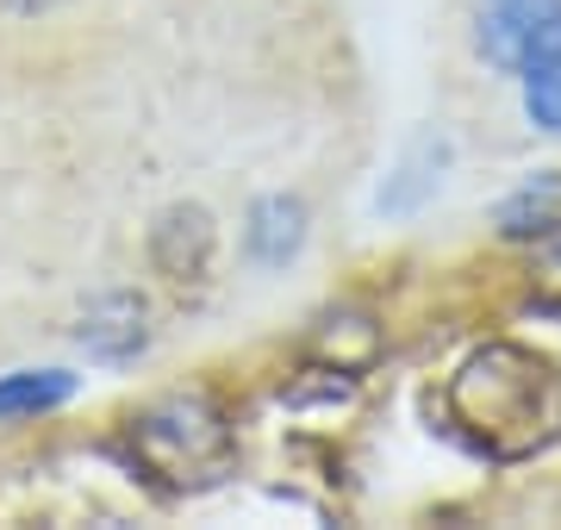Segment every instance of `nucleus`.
I'll list each match as a JSON object with an SVG mask.
<instances>
[{"mask_svg":"<svg viewBox=\"0 0 561 530\" xmlns=\"http://www.w3.org/2000/svg\"><path fill=\"white\" fill-rule=\"evenodd\" d=\"M76 393V381L62 368H20L0 381V418H32V412H50Z\"/></svg>","mask_w":561,"mask_h":530,"instance_id":"9","label":"nucleus"},{"mask_svg":"<svg viewBox=\"0 0 561 530\" xmlns=\"http://www.w3.org/2000/svg\"><path fill=\"white\" fill-rule=\"evenodd\" d=\"M561 224V175H530L524 187H512L500 206H493V231L505 244H537Z\"/></svg>","mask_w":561,"mask_h":530,"instance_id":"8","label":"nucleus"},{"mask_svg":"<svg viewBox=\"0 0 561 530\" xmlns=\"http://www.w3.org/2000/svg\"><path fill=\"white\" fill-rule=\"evenodd\" d=\"M125 449L150 487L206 493L238 474V425L206 393H169L125 425Z\"/></svg>","mask_w":561,"mask_h":530,"instance_id":"2","label":"nucleus"},{"mask_svg":"<svg viewBox=\"0 0 561 530\" xmlns=\"http://www.w3.org/2000/svg\"><path fill=\"white\" fill-rule=\"evenodd\" d=\"M243 250H250L256 268H287L306 250V200H294V194L256 200L250 224H243Z\"/></svg>","mask_w":561,"mask_h":530,"instance_id":"7","label":"nucleus"},{"mask_svg":"<svg viewBox=\"0 0 561 530\" xmlns=\"http://www.w3.org/2000/svg\"><path fill=\"white\" fill-rule=\"evenodd\" d=\"M481 57L500 76H530L549 57H561V0H481L474 13Z\"/></svg>","mask_w":561,"mask_h":530,"instance_id":"3","label":"nucleus"},{"mask_svg":"<svg viewBox=\"0 0 561 530\" xmlns=\"http://www.w3.org/2000/svg\"><path fill=\"white\" fill-rule=\"evenodd\" d=\"M213 250H219V231H213L206 206H169L150 224V263L169 287H201L213 268Z\"/></svg>","mask_w":561,"mask_h":530,"instance_id":"5","label":"nucleus"},{"mask_svg":"<svg viewBox=\"0 0 561 530\" xmlns=\"http://www.w3.org/2000/svg\"><path fill=\"white\" fill-rule=\"evenodd\" d=\"M443 412L481 456L524 462L561 437V375L524 344H481L449 375Z\"/></svg>","mask_w":561,"mask_h":530,"instance_id":"1","label":"nucleus"},{"mask_svg":"<svg viewBox=\"0 0 561 530\" xmlns=\"http://www.w3.org/2000/svg\"><path fill=\"white\" fill-rule=\"evenodd\" d=\"M76 344L94 356V362H131L144 344H150V312H144L138 293H101L94 307L81 312Z\"/></svg>","mask_w":561,"mask_h":530,"instance_id":"6","label":"nucleus"},{"mask_svg":"<svg viewBox=\"0 0 561 530\" xmlns=\"http://www.w3.org/2000/svg\"><path fill=\"white\" fill-rule=\"evenodd\" d=\"M530 293L542 312H561V224L530 244Z\"/></svg>","mask_w":561,"mask_h":530,"instance_id":"11","label":"nucleus"},{"mask_svg":"<svg viewBox=\"0 0 561 530\" xmlns=\"http://www.w3.org/2000/svg\"><path fill=\"white\" fill-rule=\"evenodd\" d=\"M524 113L537 131H556L561 138V57H549L542 69L524 76Z\"/></svg>","mask_w":561,"mask_h":530,"instance_id":"10","label":"nucleus"},{"mask_svg":"<svg viewBox=\"0 0 561 530\" xmlns=\"http://www.w3.org/2000/svg\"><path fill=\"white\" fill-rule=\"evenodd\" d=\"M13 13H50V7H62V0H7Z\"/></svg>","mask_w":561,"mask_h":530,"instance_id":"12","label":"nucleus"},{"mask_svg":"<svg viewBox=\"0 0 561 530\" xmlns=\"http://www.w3.org/2000/svg\"><path fill=\"white\" fill-rule=\"evenodd\" d=\"M449 163H456V143L443 138V131H419V138L393 157L387 182L375 187V212H381V219H412V212H424V206L437 200Z\"/></svg>","mask_w":561,"mask_h":530,"instance_id":"4","label":"nucleus"}]
</instances>
